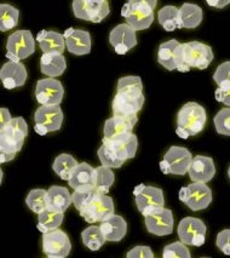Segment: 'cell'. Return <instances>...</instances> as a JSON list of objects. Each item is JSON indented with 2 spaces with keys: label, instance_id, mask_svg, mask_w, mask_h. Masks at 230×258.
Wrapping results in <instances>:
<instances>
[{
  "label": "cell",
  "instance_id": "6da1fadb",
  "mask_svg": "<svg viewBox=\"0 0 230 258\" xmlns=\"http://www.w3.org/2000/svg\"><path fill=\"white\" fill-rule=\"evenodd\" d=\"M28 136V125L22 116L13 118L8 125L0 127V161L2 164L14 160L25 145Z\"/></svg>",
  "mask_w": 230,
  "mask_h": 258
},
{
  "label": "cell",
  "instance_id": "7a4b0ae2",
  "mask_svg": "<svg viewBox=\"0 0 230 258\" xmlns=\"http://www.w3.org/2000/svg\"><path fill=\"white\" fill-rule=\"evenodd\" d=\"M207 114L205 108L196 102H188L177 113V134L178 137L187 140L190 136H196L205 128Z\"/></svg>",
  "mask_w": 230,
  "mask_h": 258
},
{
  "label": "cell",
  "instance_id": "3957f363",
  "mask_svg": "<svg viewBox=\"0 0 230 258\" xmlns=\"http://www.w3.org/2000/svg\"><path fill=\"white\" fill-rule=\"evenodd\" d=\"M214 55L210 45L200 41H189L181 45L178 72L187 73L192 68L206 70L213 61Z\"/></svg>",
  "mask_w": 230,
  "mask_h": 258
},
{
  "label": "cell",
  "instance_id": "277c9868",
  "mask_svg": "<svg viewBox=\"0 0 230 258\" xmlns=\"http://www.w3.org/2000/svg\"><path fill=\"white\" fill-rule=\"evenodd\" d=\"M157 5V0H128L121 9V16L136 32L144 31L153 23Z\"/></svg>",
  "mask_w": 230,
  "mask_h": 258
},
{
  "label": "cell",
  "instance_id": "5b68a950",
  "mask_svg": "<svg viewBox=\"0 0 230 258\" xmlns=\"http://www.w3.org/2000/svg\"><path fill=\"white\" fill-rule=\"evenodd\" d=\"M193 155L189 149L184 147L172 146L164 155L160 163V170L164 175L184 176L189 171Z\"/></svg>",
  "mask_w": 230,
  "mask_h": 258
},
{
  "label": "cell",
  "instance_id": "8992f818",
  "mask_svg": "<svg viewBox=\"0 0 230 258\" xmlns=\"http://www.w3.org/2000/svg\"><path fill=\"white\" fill-rule=\"evenodd\" d=\"M35 52V39L31 31L14 32L9 35L7 41V57L9 61L20 62L28 58Z\"/></svg>",
  "mask_w": 230,
  "mask_h": 258
},
{
  "label": "cell",
  "instance_id": "52a82bcc",
  "mask_svg": "<svg viewBox=\"0 0 230 258\" xmlns=\"http://www.w3.org/2000/svg\"><path fill=\"white\" fill-rule=\"evenodd\" d=\"M137 210L144 216L165 208V198L163 189L153 185L139 184L133 190Z\"/></svg>",
  "mask_w": 230,
  "mask_h": 258
},
{
  "label": "cell",
  "instance_id": "ba28073f",
  "mask_svg": "<svg viewBox=\"0 0 230 258\" xmlns=\"http://www.w3.org/2000/svg\"><path fill=\"white\" fill-rule=\"evenodd\" d=\"M64 114L61 106H40L34 113L35 133L44 136L61 130Z\"/></svg>",
  "mask_w": 230,
  "mask_h": 258
},
{
  "label": "cell",
  "instance_id": "9c48e42d",
  "mask_svg": "<svg viewBox=\"0 0 230 258\" xmlns=\"http://www.w3.org/2000/svg\"><path fill=\"white\" fill-rule=\"evenodd\" d=\"M179 200L192 211H201L211 205L212 190L206 183L192 182L179 190Z\"/></svg>",
  "mask_w": 230,
  "mask_h": 258
},
{
  "label": "cell",
  "instance_id": "30bf717a",
  "mask_svg": "<svg viewBox=\"0 0 230 258\" xmlns=\"http://www.w3.org/2000/svg\"><path fill=\"white\" fill-rule=\"evenodd\" d=\"M71 8L76 19L92 23H101L110 13L107 0H74Z\"/></svg>",
  "mask_w": 230,
  "mask_h": 258
},
{
  "label": "cell",
  "instance_id": "8fae6325",
  "mask_svg": "<svg viewBox=\"0 0 230 258\" xmlns=\"http://www.w3.org/2000/svg\"><path fill=\"white\" fill-rule=\"evenodd\" d=\"M79 214L90 224H95L97 222L101 223V222L115 214L114 200L107 194L96 191L94 199L89 204L88 208L84 209Z\"/></svg>",
  "mask_w": 230,
  "mask_h": 258
},
{
  "label": "cell",
  "instance_id": "7c38bea8",
  "mask_svg": "<svg viewBox=\"0 0 230 258\" xmlns=\"http://www.w3.org/2000/svg\"><path fill=\"white\" fill-rule=\"evenodd\" d=\"M43 253L47 258H65L69 256L71 242L63 230H51L43 234Z\"/></svg>",
  "mask_w": 230,
  "mask_h": 258
},
{
  "label": "cell",
  "instance_id": "4fadbf2b",
  "mask_svg": "<svg viewBox=\"0 0 230 258\" xmlns=\"http://www.w3.org/2000/svg\"><path fill=\"white\" fill-rule=\"evenodd\" d=\"M34 95L41 106H61L64 97V88L59 80L46 78L37 83Z\"/></svg>",
  "mask_w": 230,
  "mask_h": 258
},
{
  "label": "cell",
  "instance_id": "5bb4252c",
  "mask_svg": "<svg viewBox=\"0 0 230 258\" xmlns=\"http://www.w3.org/2000/svg\"><path fill=\"white\" fill-rule=\"evenodd\" d=\"M144 224L148 233L155 236H167L173 233V214L170 209H160L144 216Z\"/></svg>",
  "mask_w": 230,
  "mask_h": 258
},
{
  "label": "cell",
  "instance_id": "9a60e30c",
  "mask_svg": "<svg viewBox=\"0 0 230 258\" xmlns=\"http://www.w3.org/2000/svg\"><path fill=\"white\" fill-rule=\"evenodd\" d=\"M144 95L137 96L125 92H116L112 101V112L114 116H137L144 104Z\"/></svg>",
  "mask_w": 230,
  "mask_h": 258
},
{
  "label": "cell",
  "instance_id": "2e32d148",
  "mask_svg": "<svg viewBox=\"0 0 230 258\" xmlns=\"http://www.w3.org/2000/svg\"><path fill=\"white\" fill-rule=\"evenodd\" d=\"M109 44L118 55H125L137 45L136 31L127 23H120L110 32Z\"/></svg>",
  "mask_w": 230,
  "mask_h": 258
},
{
  "label": "cell",
  "instance_id": "e0dca14e",
  "mask_svg": "<svg viewBox=\"0 0 230 258\" xmlns=\"http://www.w3.org/2000/svg\"><path fill=\"white\" fill-rule=\"evenodd\" d=\"M27 78H28V72L22 62L9 61L4 63L0 70V80L4 88L8 90L23 86L27 82Z\"/></svg>",
  "mask_w": 230,
  "mask_h": 258
},
{
  "label": "cell",
  "instance_id": "ac0fdd59",
  "mask_svg": "<svg viewBox=\"0 0 230 258\" xmlns=\"http://www.w3.org/2000/svg\"><path fill=\"white\" fill-rule=\"evenodd\" d=\"M63 35L65 47L71 55L84 56L91 52V34L88 31L69 28Z\"/></svg>",
  "mask_w": 230,
  "mask_h": 258
},
{
  "label": "cell",
  "instance_id": "d6986e66",
  "mask_svg": "<svg viewBox=\"0 0 230 258\" xmlns=\"http://www.w3.org/2000/svg\"><path fill=\"white\" fill-rule=\"evenodd\" d=\"M192 182L208 183L213 179L216 175V166H214L213 159L205 155H196L193 158L190 164L189 171H188Z\"/></svg>",
  "mask_w": 230,
  "mask_h": 258
},
{
  "label": "cell",
  "instance_id": "ffe728a7",
  "mask_svg": "<svg viewBox=\"0 0 230 258\" xmlns=\"http://www.w3.org/2000/svg\"><path fill=\"white\" fill-rule=\"evenodd\" d=\"M138 121L137 116H114L107 119L103 126V139L113 140L122 135L133 133L134 125Z\"/></svg>",
  "mask_w": 230,
  "mask_h": 258
},
{
  "label": "cell",
  "instance_id": "44dd1931",
  "mask_svg": "<svg viewBox=\"0 0 230 258\" xmlns=\"http://www.w3.org/2000/svg\"><path fill=\"white\" fill-rule=\"evenodd\" d=\"M206 232H207L206 224L196 217H184L179 222L177 229L179 240L188 246H193L196 236L206 235Z\"/></svg>",
  "mask_w": 230,
  "mask_h": 258
},
{
  "label": "cell",
  "instance_id": "7402d4cb",
  "mask_svg": "<svg viewBox=\"0 0 230 258\" xmlns=\"http://www.w3.org/2000/svg\"><path fill=\"white\" fill-rule=\"evenodd\" d=\"M181 45L182 44L176 39L161 44L158 50V63L170 72L178 70Z\"/></svg>",
  "mask_w": 230,
  "mask_h": 258
},
{
  "label": "cell",
  "instance_id": "603a6c76",
  "mask_svg": "<svg viewBox=\"0 0 230 258\" xmlns=\"http://www.w3.org/2000/svg\"><path fill=\"white\" fill-rule=\"evenodd\" d=\"M101 230H102L106 241L118 242L125 238L127 233V222L124 217L119 215H112L110 217L101 222Z\"/></svg>",
  "mask_w": 230,
  "mask_h": 258
},
{
  "label": "cell",
  "instance_id": "cb8c5ba5",
  "mask_svg": "<svg viewBox=\"0 0 230 258\" xmlns=\"http://www.w3.org/2000/svg\"><path fill=\"white\" fill-rule=\"evenodd\" d=\"M107 141L112 145L119 159L124 163L136 157L137 149H138V140H137V136L133 133L122 135V136Z\"/></svg>",
  "mask_w": 230,
  "mask_h": 258
},
{
  "label": "cell",
  "instance_id": "d4e9b609",
  "mask_svg": "<svg viewBox=\"0 0 230 258\" xmlns=\"http://www.w3.org/2000/svg\"><path fill=\"white\" fill-rule=\"evenodd\" d=\"M37 41L44 53H61L65 49L64 35L55 31H41L38 34Z\"/></svg>",
  "mask_w": 230,
  "mask_h": 258
},
{
  "label": "cell",
  "instance_id": "484cf974",
  "mask_svg": "<svg viewBox=\"0 0 230 258\" xmlns=\"http://www.w3.org/2000/svg\"><path fill=\"white\" fill-rule=\"evenodd\" d=\"M67 70L65 57L61 53H43L40 57V72L49 78L63 76Z\"/></svg>",
  "mask_w": 230,
  "mask_h": 258
},
{
  "label": "cell",
  "instance_id": "4316f807",
  "mask_svg": "<svg viewBox=\"0 0 230 258\" xmlns=\"http://www.w3.org/2000/svg\"><path fill=\"white\" fill-rule=\"evenodd\" d=\"M47 204L49 208L65 212L71 205V194L65 187L52 185L47 189Z\"/></svg>",
  "mask_w": 230,
  "mask_h": 258
},
{
  "label": "cell",
  "instance_id": "83f0119b",
  "mask_svg": "<svg viewBox=\"0 0 230 258\" xmlns=\"http://www.w3.org/2000/svg\"><path fill=\"white\" fill-rule=\"evenodd\" d=\"M204 14L201 7L192 3H184L179 8V20H181L182 28L194 29L201 25Z\"/></svg>",
  "mask_w": 230,
  "mask_h": 258
},
{
  "label": "cell",
  "instance_id": "f1b7e54d",
  "mask_svg": "<svg viewBox=\"0 0 230 258\" xmlns=\"http://www.w3.org/2000/svg\"><path fill=\"white\" fill-rule=\"evenodd\" d=\"M95 178V169L88 163H80L74 170L73 175L68 181L70 188L74 190L84 187H94Z\"/></svg>",
  "mask_w": 230,
  "mask_h": 258
},
{
  "label": "cell",
  "instance_id": "f546056e",
  "mask_svg": "<svg viewBox=\"0 0 230 258\" xmlns=\"http://www.w3.org/2000/svg\"><path fill=\"white\" fill-rule=\"evenodd\" d=\"M63 220L64 212L47 208L38 215V229L43 234L58 229L61 224L63 223Z\"/></svg>",
  "mask_w": 230,
  "mask_h": 258
},
{
  "label": "cell",
  "instance_id": "4dcf8cb0",
  "mask_svg": "<svg viewBox=\"0 0 230 258\" xmlns=\"http://www.w3.org/2000/svg\"><path fill=\"white\" fill-rule=\"evenodd\" d=\"M78 165H79V163L73 155L63 153V154H59L58 157H56L55 160H53L52 170L61 179L69 181Z\"/></svg>",
  "mask_w": 230,
  "mask_h": 258
},
{
  "label": "cell",
  "instance_id": "1f68e13d",
  "mask_svg": "<svg viewBox=\"0 0 230 258\" xmlns=\"http://www.w3.org/2000/svg\"><path fill=\"white\" fill-rule=\"evenodd\" d=\"M158 20H159L160 26L166 32H173L182 28L181 20H179V9L173 5H166L160 9L158 13Z\"/></svg>",
  "mask_w": 230,
  "mask_h": 258
},
{
  "label": "cell",
  "instance_id": "d6a6232c",
  "mask_svg": "<svg viewBox=\"0 0 230 258\" xmlns=\"http://www.w3.org/2000/svg\"><path fill=\"white\" fill-rule=\"evenodd\" d=\"M115 175L114 171L110 167L98 166L95 169V178H94V188L97 193L108 194L112 185L114 184Z\"/></svg>",
  "mask_w": 230,
  "mask_h": 258
},
{
  "label": "cell",
  "instance_id": "836d02e7",
  "mask_svg": "<svg viewBox=\"0 0 230 258\" xmlns=\"http://www.w3.org/2000/svg\"><path fill=\"white\" fill-rule=\"evenodd\" d=\"M97 155L103 166L110 167V169H119V167H121L124 165V161H121L119 159L114 148H113L112 145L106 139H103L102 146L97 151Z\"/></svg>",
  "mask_w": 230,
  "mask_h": 258
},
{
  "label": "cell",
  "instance_id": "e575fe53",
  "mask_svg": "<svg viewBox=\"0 0 230 258\" xmlns=\"http://www.w3.org/2000/svg\"><path fill=\"white\" fill-rule=\"evenodd\" d=\"M20 11L10 4L0 5V31L8 32L19 25Z\"/></svg>",
  "mask_w": 230,
  "mask_h": 258
},
{
  "label": "cell",
  "instance_id": "d590c367",
  "mask_svg": "<svg viewBox=\"0 0 230 258\" xmlns=\"http://www.w3.org/2000/svg\"><path fill=\"white\" fill-rule=\"evenodd\" d=\"M83 244L91 251H98L106 242L102 230L100 226H91L88 227L85 230L82 232Z\"/></svg>",
  "mask_w": 230,
  "mask_h": 258
},
{
  "label": "cell",
  "instance_id": "8d00e7d4",
  "mask_svg": "<svg viewBox=\"0 0 230 258\" xmlns=\"http://www.w3.org/2000/svg\"><path fill=\"white\" fill-rule=\"evenodd\" d=\"M26 204L31 211L39 215L45 209L49 208V204H47V190L41 188L32 189L26 198Z\"/></svg>",
  "mask_w": 230,
  "mask_h": 258
},
{
  "label": "cell",
  "instance_id": "74e56055",
  "mask_svg": "<svg viewBox=\"0 0 230 258\" xmlns=\"http://www.w3.org/2000/svg\"><path fill=\"white\" fill-rule=\"evenodd\" d=\"M116 92H125V94L143 95V83L141 77L138 76H126L118 80Z\"/></svg>",
  "mask_w": 230,
  "mask_h": 258
},
{
  "label": "cell",
  "instance_id": "f35d334b",
  "mask_svg": "<svg viewBox=\"0 0 230 258\" xmlns=\"http://www.w3.org/2000/svg\"><path fill=\"white\" fill-rule=\"evenodd\" d=\"M96 190L94 187H84L79 188L74 190V193L71 194V203L75 206L78 211H83L84 209L88 208L89 204L92 202Z\"/></svg>",
  "mask_w": 230,
  "mask_h": 258
},
{
  "label": "cell",
  "instance_id": "ab89813d",
  "mask_svg": "<svg viewBox=\"0 0 230 258\" xmlns=\"http://www.w3.org/2000/svg\"><path fill=\"white\" fill-rule=\"evenodd\" d=\"M163 257L164 258H190L192 254H190L189 248H188V245L182 242L181 240L179 241L172 242V244L166 245L163 250Z\"/></svg>",
  "mask_w": 230,
  "mask_h": 258
},
{
  "label": "cell",
  "instance_id": "60d3db41",
  "mask_svg": "<svg viewBox=\"0 0 230 258\" xmlns=\"http://www.w3.org/2000/svg\"><path fill=\"white\" fill-rule=\"evenodd\" d=\"M214 128L217 134L223 136H230V108L225 107L220 109L213 118Z\"/></svg>",
  "mask_w": 230,
  "mask_h": 258
},
{
  "label": "cell",
  "instance_id": "b9f144b4",
  "mask_svg": "<svg viewBox=\"0 0 230 258\" xmlns=\"http://www.w3.org/2000/svg\"><path fill=\"white\" fill-rule=\"evenodd\" d=\"M213 80L219 89L230 88V61L220 63L213 74Z\"/></svg>",
  "mask_w": 230,
  "mask_h": 258
},
{
  "label": "cell",
  "instance_id": "7bdbcfd3",
  "mask_svg": "<svg viewBox=\"0 0 230 258\" xmlns=\"http://www.w3.org/2000/svg\"><path fill=\"white\" fill-rule=\"evenodd\" d=\"M216 246L224 254L230 256V229H223L222 232L218 233Z\"/></svg>",
  "mask_w": 230,
  "mask_h": 258
},
{
  "label": "cell",
  "instance_id": "ee69618b",
  "mask_svg": "<svg viewBox=\"0 0 230 258\" xmlns=\"http://www.w3.org/2000/svg\"><path fill=\"white\" fill-rule=\"evenodd\" d=\"M127 258H154V252L149 246H136L126 253Z\"/></svg>",
  "mask_w": 230,
  "mask_h": 258
},
{
  "label": "cell",
  "instance_id": "f6af8a7d",
  "mask_svg": "<svg viewBox=\"0 0 230 258\" xmlns=\"http://www.w3.org/2000/svg\"><path fill=\"white\" fill-rule=\"evenodd\" d=\"M216 100L220 103L225 104L226 107L230 108V88L228 89H219L216 90Z\"/></svg>",
  "mask_w": 230,
  "mask_h": 258
},
{
  "label": "cell",
  "instance_id": "bcb514c9",
  "mask_svg": "<svg viewBox=\"0 0 230 258\" xmlns=\"http://www.w3.org/2000/svg\"><path fill=\"white\" fill-rule=\"evenodd\" d=\"M13 120V116H11L10 112H9L8 108L3 107L0 109V127H4L5 125H8L9 122Z\"/></svg>",
  "mask_w": 230,
  "mask_h": 258
},
{
  "label": "cell",
  "instance_id": "7dc6e473",
  "mask_svg": "<svg viewBox=\"0 0 230 258\" xmlns=\"http://www.w3.org/2000/svg\"><path fill=\"white\" fill-rule=\"evenodd\" d=\"M208 5L212 8H216V9H223L224 7H226V5L230 4V0H207Z\"/></svg>",
  "mask_w": 230,
  "mask_h": 258
},
{
  "label": "cell",
  "instance_id": "c3c4849f",
  "mask_svg": "<svg viewBox=\"0 0 230 258\" xmlns=\"http://www.w3.org/2000/svg\"><path fill=\"white\" fill-rule=\"evenodd\" d=\"M228 177H229V179H230V166H229V169H228Z\"/></svg>",
  "mask_w": 230,
  "mask_h": 258
}]
</instances>
